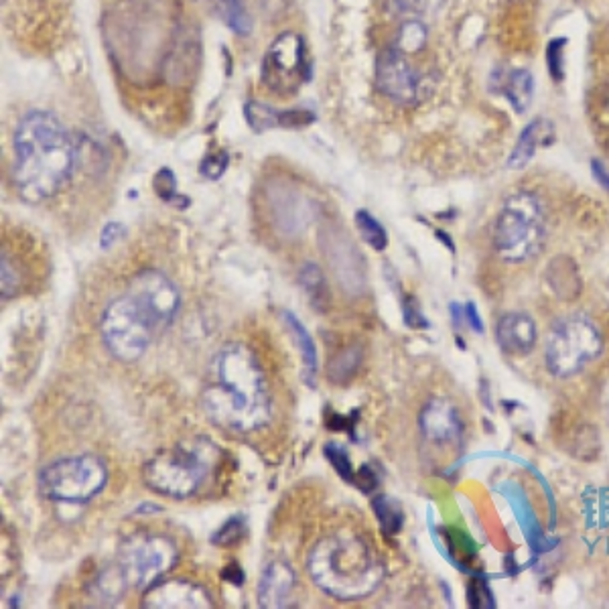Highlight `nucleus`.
Instances as JSON below:
<instances>
[{"label":"nucleus","mask_w":609,"mask_h":609,"mask_svg":"<svg viewBox=\"0 0 609 609\" xmlns=\"http://www.w3.org/2000/svg\"><path fill=\"white\" fill-rule=\"evenodd\" d=\"M283 321L287 325V329L291 331V335L295 337V344L301 352V360H303V380L307 386H315V378H317V348L311 333L307 331V327L299 321V317L291 311H283Z\"/></svg>","instance_id":"17"},{"label":"nucleus","mask_w":609,"mask_h":609,"mask_svg":"<svg viewBox=\"0 0 609 609\" xmlns=\"http://www.w3.org/2000/svg\"><path fill=\"white\" fill-rule=\"evenodd\" d=\"M203 411L222 429L252 433L270 423V404L264 372L244 344H230L214 360V382L203 390Z\"/></svg>","instance_id":"1"},{"label":"nucleus","mask_w":609,"mask_h":609,"mask_svg":"<svg viewBox=\"0 0 609 609\" xmlns=\"http://www.w3.org/2000/svg\"><path fill=\"white\" fill-rule=\"evenodd\" d=\"M603 350L601 333L585 315H569L557 321L547 340V366L555 376L579 374Z\"/></svg>","instance_id":"8"},{"label":"nucleus","mask_w":609,"mask_h":609,"mask_svg":"<svg viewBox=\"0 0 609 609\" xmlns=\"http://www.w3.org/2000/svg\"><path fill=\"white\" fill-rule=\"evenodd\" d=\"M179 559L173 540L161 534H132L120 545L118 567L134 589H149L167 575Z\"/></svg>","instance_id":"9"},{"label":"nucleus","mask_w":609,"mask_h":609,"mask_svg":"<svg viewBox=\"0 0 609 609\" xmlns=\"http://www.w3.org/2000/svg\"><path fill=\"white\" fill-rule=\"evenodd\" d=\"M153 187H155V191H157L163 199H167V201H171V199L177 195V193H175V177H173V173H171L169 169H161V171H159V175L155 177Z\"/></svg>","instance_id":"30"},{"label":"nucleus","mask_w":609,"mask_h":609,"mask_svg":"<svg viewBox=\"0 0 609 609\" xmlns=\"http://www.w3.org/2000/svg\"><path fill=\"white\" fill-rule=\"evenodd\" d=\"M605 415L609 419V384L605 386Z\"/></svg>","instance_id":"38"},{"label":"nucleus","mask_w":609,"mask_h":609,"mask_svg":"<svg viewBox=\"0 0 609 609\" xmlns=\"http://www.w3.org/2000/svg\"><path fill=\"white\" fill-rule=\"evenodd\" d=\"M496 335L500 348L506 354L522 356L528 354L536 344V325L526 313H508L498 321Z\"/></svg>","instance_id":"15"},{"label":"nucleus","mask_w":609,"mask_h":609,"mask_svg":"<svg viewBox=\"0 0 609 609\" xmlns=\"http://www.w3.org/2000/svg\"><path fill=\"white\" fill-rule=\"evenodd\" d=\"M165 327L157 309L130 287L106 307L100 323L106 348L120 362L143 358L153 337Z\"/></svg>","instance_id":"4"},{"label":"nucleus","mask_w":609,"mask_h":609,"mask_svg":"<svg viewBox=\"0 0 609 609\" xmlns=\"http://www.w3.org/2000/svg\"><path fill=\"white\" fill-rule=\"evenodd\" d=\"M354 484L362 490V492H370V490H374L376 488V484H378V478L374 476V471L370 469V467H362L358 473H356V478H354Z\"/></svg>","instance_id":"34"},{"label":"nucleus","mask_w":609,"mask_h":609,"mask_svg":"<svg viewBox=\"0 0 609 609\" xmlns=\"http://www.w3.org/2000/svg\"><path fill=\"white\" fill-rule=\"evenodd\" d=\"M299 283H301L305 295L309 297L311 305L319 311H325L329 305V289H327L321 268L313 262H307L299 273Z\"/></svg>","instance_id":"19"},{"label":"nucleus","mask_w":609,"mask_h":609,"mask_svg":"<svg viewBox=\"0 0 609 609\" xmlns=\"http://www.w3.org/2000/svg\"><path fill=\"white\" fill-rule=\"evenodd\" d=\"M376 80L382 94L400 106H411L421 98L423 80L398 47H388L380 53Z\"/></svg>","instance_id":"11"},{"label":"nucleus","mask_w":609,"mask_h":609,"mask_svg":"<svg viewBox=\"0 0 609 609\" xmlns=\"http://www.w3.org/2000/svg\"><path fill=\"white\" fill-rule=\"evenodd\" d=\"M220 19L238 35H248L252 29V21L242 0H210Z\"/></svg>","instance_id":"21"},{"label":"nucleus","mask_w":609,"mask_h":609,"mask_svg":"<svg viewBox=\"0 0 609 609\" xmlns=\"http://www.w3.org/2000/svg\"><path fill=\"white\" fill-rule=\"evenodd\" d=\"M563 45H565V39H555V41H551V45L547 49L549 70L557 82L563 80Z\"/></svg>","instance_id":"29"},{"label":"nucleus","mask_w":609,"mask_h":609,"mask_svg":"<svg viewBox=\"0 0 609 609\" xmlns=\"http://www.w3.org/2000/svg\"><path fill=\"white\" fill-rule=\"evenodd\" d=\"M228 155L224 153V151H218V153H212V155H208L206 159L201 161V167H199V173L201 175H206L208 179H212V181H216V179H220L222 175H224V171L228 169Z\"/></svg>","instance_id":"28"},{"label":"nucleus","mask_w":609,"mask_h":609,"mask_svg":"<svg viewBox=\"0 0 609 609\" xmlns=\"http://www.w3.org/2000/svg\"><path fill=\"white\" fill-rule=\"evenodd\" d=\"M362 354L356 350H348L342 356H337L329 366V378L333 382H346L360 366Z\"/></svg>","instance_id":"25"},{"label":"nucleus","mask_w":609,"mask_h":609,"mask_svg":"<svg viewBox=\"0 0 609 609\" xmlns=\"http://www.w3.org/2000/svg\"><path fill=\"white\" fill-rule=\"evenodd\" d=\"M553 139V124L545 118H538L530 122L524 132L520 134V139L508 159L510 169H522L528 165V161L534 157L536 149L540 143H549Z\"/></svg>","instance_id":"16"},{"label":"nucleus","mask_w":609,"mask_h":609,"mask_svg":"<svg viewBox=\"0 0 609 609\" xmlns=\"http://www.w3.org/2000/svg\"><path fill=\"white\" fill-rule=\"evenodd\" d=\"M305 49L303 39L297 33H285L270 45L264 57L262 78L270 92L289 96L303 84Z\"/></svg>","instance_id":"10"},{"label":"nucleus","mask_w":609,"mask_h":609,"mask_svg":"<svg viewBox=\"0 0 609 609\" xmlns=\"http://www.w3.org/2000/svg\"><path fill=\"white\" fill-rule=\"evenodd\" d=\"M214 453L216 449L210 441L179 443L165 449L147 461L143 469L145 484L157 494L185 500L206 482Z\"/></svg>","instance_id":"5"},{"label":"nucleus","mask_w":609,"mask_h":609,"mask_svg":"<svg viewBox=\"0 0 609 609\" xmlns=\"http://www.w3.org/2000/svg\"><path fill=\"white\" fill-rule=\"evenodd\" d=\"M545 238L547 222L540 201L526 191L508 197L494 228V246L502 260L524 262L534 258Z\"/></svg>","instance_id":"6"},{"label":"nucleus","mask_w":609,"mask_h":609,"mask_svg":"<svg viewBox=\"0 0 609 609\" xmlns=\"http://www.w3.org/2000/svg\"><path fill=\"white\" fill-rule=\"evenodd\" d=\"M419 425L423 437L433 445H459L463 435V423L455 406L443 398H435L425 404Z\"/></svg>","instance_id":"13"},{"label":"nucleus","mask_w":609,"mask_h":609,"mask_svg":"<svg viewBox=\"0 0 609 609\" xmlns=\"http://www.w3.org/2000/svg\"><path fill=\"white\" fill-rule=\"evenodd\" d=\"M244 534H246V520L242 516H234L214 534L212 543L216 547H232Z\"/></svg>","instance_id":"27"},{"label":"nucleus","mask_w":609,"mask_h":609,"mask_svg":"<svg viewBox=\"0 0 609 609\" xmlns=\"http://www.w3.org/2000/svg\"><path fill=\"white\" fill-rule=\"evenodd\" d=\"M295 591V573L287 563H270L258 583V605L264 609L287 607Z\"/></svg>","instance_id":"14"},{"label":"nucleus","mask_w":609,"mask_h":609,"mask_svg":"<svg viewBox=\"0 0 609 609\" xmlns=\"http://www.w3.org/2000/svg\"><path fill=\"white\" fill-rule=\"evenodd\" d=\"M402 313H404V323L409 327H427V319L423 317L415 299L402 301Z\"/></svg>","instance_id":"31"},{"label":"nucleus","mask_w":609,"mask_h":609,"mask_svg":"<svg viewBox=\"0 0 609 609\" xmlns=\"http://www.w3.org/2000/svg\"><path fill=\"white\" fill-rule=\"evenodd\" d=\"M17 289V277L11 270V262L7 258V252L3 250V297L7 299L9 295H13Z\"/></svg>","instance_id":"32"},{"label":"nucleus","mask_w":609,"mask_h":609,"mask_svg":"<svg viewBox=\"0 0 609 609\" xmlns=\"http://www.w3.org/2000/svg\"><path fill=\"white\" fill-rule=\"evenodd\" d=\"M311 581L329 597L356 601L374 593L384 579V565L368 540L340 530L317 540L309 553Z\"/></svg>","instance_id":"3"},{"label":"nucleus","mask_w":609,"mask_h":609,"mask_svg":"<svg viewBox=\"0 0 609 609\" xmlns=\"http://www.w3.org/2000/svg\"><path fill=\"white\" fill-rule=\"evenodd\" d=\"M463 317L467 319V323L471 325V329L473 331H478V333H482L484 331V323H482V317L478 315V311H476V305L473 303H467L465 305V309H463Z\"/></svg>","instance_id":"35"},{"label":"nucleus","mask_w":609,"mask_h":609,"mask_svg":"<svg viewBox=\"0 0 609 609\" xmlns=\"http://www.w3.org/2000/svg\"><path fill=\"white\" fill-rule=\"evenodd\" d=\"M106 482L108 469L96 455L65 457L39 473V490L53 502H88L104 490Z\"/></svg>","instance_id":"7"},{"label":"nucleus","mask_w":609,"mask_h":609,"mask_svg":"<svg viewBox=\"0 0 609 609\" xmlns=\"http://www.w3.org/2000/svg\"><path fill=\"white\" fill-rule=\"evenodd\" d=\"M122 234H124V226H120V224H116V222L106 224L104 230H102V234H100V246H102L104 250L110 248V246H114V242H116L118 238H122Z\"/></svg>","instance_id":"33"},{"label":"nucleus","mask_w":609,"mask_h":609,"mask_svg":"<svg viewBox=\"0 0 609 609\" xmlns=\"http://www.w3.org/2000/svg\"><path fill=\"white\" fill-rule=\"evenodd\" d=\"M325 457L346 482L354 484L356 471L352 467V461H350V455H348L346 447H342L340 443H329V445H325Z\"/></svg>","instance_id":"26"},{"label":"nucleus","mask_w":609,"mask_h":609,"mask_svg":"<svg viewBox=\"0 0 609 609\" xmlns=\"http://www.w3.org/2000/svg\"><path fill=\"white\" fill-rule=\"evenodd\" d=\"M13 179L23 199L37 203L55 195L72 179L78 147L53 114L33 110L15 130Z\"/></svg>","instance_id":"2"},{"label":"nucleus","mask_w":609,"mask_h":609,"mask_svg":"<svg viewBox=\"0 0 609 609\" xmlns=\"http://www.w3.org/2000/svg\"><path fill=\"white\" fill-rule=\"evenodd\" d=\"M372 508H374V514L386 536H394L396 532L402 530L404 514L396 500H392L390 496H378V498H374Z\"/></svg>","instance_id":"22"},{"label":"nucleus","mask_w":609,"mask_h":609,"mask_svg":"<svg viewBox=\"0 0 609 609\" xmlns=\"http://www.w3.org/2000/svg\"><path fill=\"white\" fill-rule=\"evenodd\" d=\"M143 607L149 609H210L214 601L210 593L191 581L155 583L145 591Z\"/></svg>","instance_id":"12"},{"label":"nucleus","mask_w":609,"mask_h":609,"mask_svg":"<svg viewBox=\"0 0 609 609\" xmlns=\"http://www.w3.org/2000/svg\"><path fill=\"white\" fill-rule=\"evenodd\" d=\"M591 171H593V177L603 185V189L609 191V173L605 171L603 163L601 161H593L591 163Z\"/></svg>","instance_id":"37"},{"label":"nucleus","mask_w":609,"mask_h":609,"mask_svg":"<svg viewBox=\"0 0 609 609\" xmlns=\"http://www.w3.org/2000/svg\"><path fill=\"white\" fill-rule=\"evenodd\" d=\"M128 581L126 577L122 575L120 567H110L106 571H102L96 581L90 585V595L98 601V605H114L118 603L126 589H128Z\"/></svg>","instance_id":"18"},{"label":"nucleus","mask_w":609,"mask_h":609,"mask_svg":"<svg viewBox=\"0 0 609 609\" xmlns=\"http://www.w3.org/2000/svg\"><path fill=\"white\" fill-rule=\"evenodd\" d=\"M534 94V78L526 70H516L508 76L506 96L518 114L526 112Z\"/></svg>","instance_id":"20"},{"label":"nucleus","mask_w":609,"mask_h":609,"mask_svg":"<svg viewBox=\"0 0 609 609\" xmlns=\"http://www.w3.org/2000/svg\"><path fill=\"white\" fill-rule=\"evenodd\" d=\"M427 41V27L421 21H406L400 27L398 33V43L396 47L406 53V51H419Z\"/></svg>","instance_id":"24"},{"label":"nucleus","mask_w":609,"mask_h":609,"mask_svg":"<svg viewBox=\"0 0 609 609\" xmlns=\"http://www.w3.org/2000/svg\"><path fill=\"white\" fill-rule=\"evenodd\" d=\"M356 226L360 236L366 240V244H370L374 250H384L388 246V234L384 230V226L366 210H360L356 214Z\"/></svg>","instance_id":"23"},{"label":"nucleus","mask_w":609,"mask_h":609,"mask_svg":"<svg viewBox=\"0 0 609 609\" xmlns=\"http://www.w3.org/2000/svg\"><path fill=\"white\" fill-rule=\"evenodd\" d=\"M222 579L230 581V583L236 585V587H242V583H244V573H242L240 565L232 563V565H228V567L222 571Z\"/></svg>","instance_id":"36"}]
</instances>
